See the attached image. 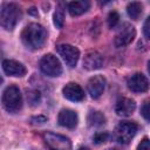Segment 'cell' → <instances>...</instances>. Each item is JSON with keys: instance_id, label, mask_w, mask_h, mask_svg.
<instances>
[{"instance_id": "6da1fadb", "label": "cell", "mask_w": 150, "mask_h": 150, "mask_svg": "<svg viewBox=\"0 0 150 150\" xmlns=\"http://www.w3.org/2000/svg\"><path fill=\"white\" fill-rule=\"evenodd\" d=\"M47 39L46 29L39 23H29L21 32V41L29 49H39Z\"/></svg>"}, {"instance_id": "7a4b0ae2", "label": "cell", "mask_w": 150, "mask_h": 150, "mask_svg": "<svg viewBox=\"0 0 150 150\" xmlns=\"http://www.w3.org/2000/svg\"><path fill=\"white\" fill-rule=\"evenodd\" d=\"M21 18L20 8L12 2H5L1 6L0 22L6 30H13Z\"/></svg>"}, {"instance_id": "3957f363", "label": "cell", "mask_w": 150, "mask_h": 150, "mask_svg": "<svg viewBox=\"0 0 150 150\" xmlns=\"http://www.w3.org/2000/svg\"><path fill=\"white\" fill-rule=\"evenodd\" d=\"M2 105L8 112H16L22 107V97L18 87L9 86L2 94Z\"/></svg>"}, {"instance_id": "277c9868", "label": "cell", "mask_w": 150, "mask_h": 150, "mask_svg": "<svg viewBox=\"0 0 150 150\" xmlns=\"http://www.w3.org/2000/svg\"><path fill=\"white\" fill-rule=\"evenodd\" d=\"M40 69L43 74L52 77L60 76L62 73L61 63L59 59L53 54H46L45 56H42V59L40 60Z\"/></svg>"}, {"instance_id": "5b68a950", "label": "cell", "mask_w": 150, "mask_h": 150, "mask_svg": "<svg viewBox=\"0 0 150 150\" xmlns=\"http://www.w3.org/2000/svg\"><path fill=\"white\" fill-rule=\"evenodd\" d=\"M137 132V124L130 121L121 122L115 130V138L122 144H128Z\"/></svg>"}, {"instance_id": "8992f818", "label": "cell", "mask_w": 150, "mask_h": 150, "mask_svg": "<svg viewBox=\"0 0 150 150\" xmlns=\"http://www.w3.org/2000/svg\"><path fill=\"white\" fill-rule=\"evenodd\" d=\"M45 141L52 150H71V143L68 137L55 132H47Z\"/></svg>"}, {"instance_id": "52a82bcc", "label": "cell", "mask_w": 150, "mask_h": 150, "mask_svg": "<svg viewBox=\"0 0 150 150\" xmlns=\"http://www.w3.org/2000/svg\"><path fill=\"white\" fill-rule=\"evenodd\" d=\"M135 35H136V30H135L134 26H131L129 23H124L120 28V30L117 32V34L115 36V40H114V43L118 48L125 47V46H128L129 43L132 42Z\"/></svg>"}, {"instance_id": "ba28073f", "label": "cell", "mask_w": 150, "mask_h": 150, "mask_svg": "<svg viewBox=\"0 0 150 150\" xmlns=\"http://www.w3.org/2000/svg\"><path fill=\"white\" fill-rule=\"evenodd\" d=\"M57 52L69 67H75L76 66V63L79 61V57H80V52L76 47H74L71 45L62 43V45L57 46Z\"/></svg>"}, {"instance_id": "9c48e42d", "label": "cell", "mask_w": 150, "mask_h": 150, "mask_svg": "<svg viewBox=\"0 0 150 150\" xmlns=\"http://www.w3.org/2000/svg\"><path fill=\"white\" fill-rule=\"evenodd\" d=\"M127 84H128V88L134 93H144L149 89V81L141 73H136L131 75L128 79Z\"/></svg>"}, {"instance_id": "30bf717a", "label": "cell", "mask_w": 150, "mask_h": 150, "mask_svg": "<svg viewBox=\"0 0 150 150\" xmlns=\"http://www.w3.org/2000/svg\"><path fill=\"white\" fill-rule=\"evenodd\" d=\"M104 87H105V79L101 75H95L90 77L87 84L88 93L93 98H98L103 94Z\"/></svg>"}, {"instance_id": "8fae6325", "label": "cell", "mask_w": 150, "mask_h": 150, "mask_svg": "<svg viewBox=\"0 0 150 150\" xmlns=\"http://www.w3.org/2000/svg\"><path fill=\"white\" fill-rule=\"evenodd\" d=\"M103 66V57L96 50H89L84 54L83 67L88 70H96Z\"/></svg>"}, {"instance_id": "7c38bea8", "label": "cell", "mask_w": 150, "mask_h": 150, "mask_svg": "<svg viewBox=\"0 0 150 150\" xmlns=\"http://www.w3.org/2000/svg\"><path fill=\"white\" fill-rule=\"evenodd\" d=\"M62 93L67 100L73 101V102H80L84 98V91L77 83L70 82V83L66 84L62 89Z\"/></svg>"}, {"instance_id": "4fadbf2b", "label": "cell", "mask_w": 150, "mask_h": 150, "mask_svg": "<svg viewBox=\"0 0 150 150\" xmlns=\"http://www.w3.org/2000/svg\"><path fill=\"white\" fill-rule=\"evenodd\" d=\"M2 69L6 75L9 76H23L26 74V67L15 60H4Z\"/></svg>"}, {"instance_id": "5bb4252c", "label": "cell", "mask_w": 150, "mask_h": 150, "mask_svg": "<svg viewBox=\"0 0 150 150\" xmlns=\"http://www.w3.org/2000/svg\"><path fill=\"white\" fill-rule=\"evenodd\" d=\"M136 109V103L135 101H132L131 98H127V97H122L116 102L115 105V111L118 116L122 117H128L130 116Z\"/></svg>"}, {"instance_id": "9a60e30c", "label": "cell", "mask_w": 150, "mask_h": 150, "mask_svg": "<svg viewBox=\"0 0 150 150\" xmlns=\"http://www.w3.org/2000/svg\"><path fill=\"white\" fill-rule=\"evenodd\" d=\"M57 121H59L60 125L68 128V129H73L77 124V115L75 111H73L70 109H63L60 111Z\"/></svg>"}, {"instance_id": "2e32d148", "label": "cell", "mask_w": 150, "mask_h": 150, "mask_svg": "<svg viewBox=\"0 0 150 150\" xmlns=\"http://www.w3.org/2000/svg\"><path fill=\"white\" fill-rule=\"evenodd\" d=\"M90 2L87 0H81V1H71L68 4V11L73 16H77L83 14L89 9Z\"/></svg>"}, {"instance_id": "e0dca14e", "label": "cell", "mask_w": 150, "mask_h": 150, "mask_svg": "<svg viewBox=\"0 0 150 150\" xmlns=\"http://www.w3.org/2000/svg\"><path fill=\"white\" fill-rule=\"evenodd\" d=\"M104 122H105V117L103 116L102 112H100V111H90L88 114V123H89V125L100 127V125L104 124Z\"/></svg>"}, {"instance_id": "ac0fdd59", "label": "cell", "mask_w": 150, "mask_h": 150, "mask_svg": "<svg viewBox=\"0 0 150 150\" xmlns=\"http://www.w3.org/2000/svg\"><path fill=\"white\" fill-rule=\"evenodd\" d=\"M127 12H128V15L134 19V20H137L139 18V15L142 14V4L141 2H137V1H132L128 5L127 7Z\"/></svg>"}, {"instance_id": "d6986e66", "label": "cell", "mask_w": 150, "mask_h": 150, "mask_svg": "<svg viewBox=\"0 0 150 150\" xmlns=\"http://www.w3.org/2000/svg\"><path fill=\"white\" fill-rule=\"evenodd\" d=\"M63 23H64V9H63L62 4H60L56 7V11L54 13V25L57 28H62Z\"/></svg>"}, {"instance_id": "ffe728a7", "label": "cell", "mask_w": 150, "mask_h": 150, "mask_svg": "<svg viewBox=\"0 0 150 150\" xmlns=\"http://www.w3.org/2000/svg\"><path fill=\"white\" fill-rule=\"evenodd\" d=\"M118 22H120V15H118V13L115 12V11L110 12L109 15H108V25H109V27L110 28H115L118 25Z\"/></svg>"}, {"instance_id": "44dd1931", "label": "cell", "mask_w": 150, "mask_h": 150, "mask_svg": "<svg viewBox=\"0 0 150 150\" xmlns=\"http://www.w3.org/2000/svg\"><path fill=\"white\" fill-rule=\"evenodd\" d=\"M108 139V134L107 132H96L93 137V141L94 143L96 144H101V143H104L105 141Z\"/></svg>"}, {"instance_id": "7402d4cb", "label": "cell", "mask_w": 150, "mask_h": 150, "mask_svg": "<svg viewBox=\"0 0 150 150\" xmlns=\"http://www.w3.org/2000/svg\"><path fill=\"white\" fill-rule=\"evenodd\" d=\"M141 114L142 116L146 120V121H150V102H145L142 108H141Z\"/></svg>"}, {"instance_id": "603a6c76", "label": "cell", "mask_w": 150, "mask_h": 150, "mask_svg": "<svg viewBox=\"0 0 150 150\" xmlns=\"http://www.w3.org/2000/svg\"><path fill=\"white\" fill-rule=\"evenodd\" d=\"M137 150H150V139L144 138L141 141V143L138 144Z\"/></svg>"}, {"instance_id": "cb8c5ba5", "label": "cell", "mask_w": 150, "mask_h": 150, "mask_svg": "<svg viewBox=\"0 0 150 150\" xmlns=\"http://www.w3.org/2000/svg\"><path fill=\"white\" fill-rule=\"evenodd\" d=\"M143 32H144V35L145 38H148L150 40V16L145 20L144 22V26H143Z\"/></svg>"}, {"instance_id": "d4e9b609", "label": "cell", "mask_w": 150, "mask_h": 150, "mask_svg": "<svg viewBox=\"0 0 150 150\" xmlns=\"http://www.w3.org/2000/svg\"><path fill=\"white\" fill-rule=\"evenodd\" d=\"M46 117L45 116H39V117H33L32 118V122L33 123H43V122H46Z\"/></svg>"}, {"instance_id": "484cf974", "label": "cell", "mask_w": 150, "mask_h": 150, "mask_svg": "<svg viewBox=\"0 0 150 150\" xmlns=\"http://www.w3.org/2000/svg\"><path fill=\"white\" fill-rule=\"evenodd\" d=\"M79 150H89V149L86 148V146H81V148H79Z\"/></svg>"}, {"instance_id": "4316f807", "label": "cell", "mask_w": 150, "mask_h": 150, "mask_svg": "<svg viewBox=\"0 0 150 150\" xmlns=\"http://www.w3.org/2000/svg\"><path fill=\"white\" fill-rule=\"evenodd\" d=\"M148 71H149V74H150V61L148 62Z\"/></svg>"}, {"instance_id": "83f0119b", "label": "cell", "mask_w": 150, "mask_h": 150, "mask_svg": "<svg viewBox=\"0 0 150 150\" xmlns=\"http://www.w3.org/2000/svg\"><path fill=\"white\" fill-rule=\"evenodd\" d=\"M109 150H120V149H109Z\"/></svg>"}]
</instances>
